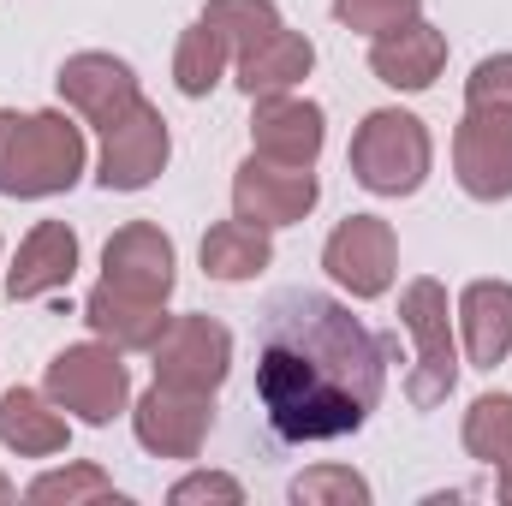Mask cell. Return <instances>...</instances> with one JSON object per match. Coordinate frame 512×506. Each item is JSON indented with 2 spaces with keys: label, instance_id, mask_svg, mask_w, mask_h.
<instances>
[{
  "label": "cell",
  "instance_id": "19",
  "mask_svg": "<svg viewBox=\"0 0 512 506\" xmlns=\"http://www.w3.org/2000/svg\"><path fill=\"white\" fill-rule=\"evenodd\" d=\"M310 66H316V42L304 36V30H274V36H262L251 42L245 54H233V78H239V90L245 96H286V90H298L304 78H310Z\"/></svg>",
  "mask_w": 512,
  "mask_h": 506
},
{
  "label": "cell",
  "instance_id": "14",
  "mask_svg": "<svg viewBox=\"0 0 512 506\" xmlns=\"http://www.w3.org/2000/svg\"><path fill=\"white\" fill-rule=\"evenodd\" d=\"M173 268H179L173 262V239L155 221H126L108 239V251H102V280L120 286V292H137V298H155V304H167V292L179 280Z\"/></svg>",
  "mask_w": 512,
  "mask_h": 506
},
{
  "label": "cell",
  "instance_id": "5",
  "mask_svg": "<svg viewBox=\"0 0 512 506\" xmlns=\"http://www.w3.org/2000/svg\"><path fill=\"white\" fill-rule=\"evenodd\" d=\"M48 399L66 417H78L90 429H108L131 399L126 352H114L108 340H84V346L54 352V364H48Z\"/></svg>",
  "mask_w": 512,
  "mask_h": 506
},
{
  "label": "cell",
  "instance_id": "17",
  "mask_svg": "<svg viewBox=\"0 0 512 506\" xmlns=\"http://www.w3.org/2000/svg\"><path fill=\"white\" fill-rule=\"evenodd\" d=\"M84 322H90V334L108 340L114 352H155V340L167 334L173 316H167V304H155V298H137V292H120V286L96 280L90 298H84Z\"/></svg>",
  "mask_w": 512,
  "mask_h": 506
},
{
  "label": "cell",
  "instance_id": "27",
  "mask_svg": "<svg viewBox=\"0 0 512 506\" xmlns=\"http://www.w3.org/2000/svg\"><path fill=\"white\" fill-rule=\"evenodd\" d=\"M334 18L358 36H387L411 18H423V0H334Z\"/></svg>",
  "mask_w": 512,
  "mask_h": 506
},
{
  "label": "cell",
  "instance_id": "11",
  "mask_svg": "<svg viewBox=\"0 0 512 506\" xmlns=\"http://www.w3.org/2000/svg\"><path fill=\"white\" fill-rule=\"evenodd\" d=\"M173 155V137H167V120L155 102H137L131 114H120L114 126L102 131V161H96V179L102 191H143L161 179Z\"/></svg>",
  "mask_w": 512,
  "mask_h": 506
},
{
  "label": "cell",
  "instance_id": "22",
  "mask_svg": "<svg viewBox=\"0 0 512 506\" xmlns=\"http://www.w3.org/2000/svg\"><path fill=\"white\" fill-rule=\"evenodd\" d=\"M465 453L495 471V495L512 506V393H483L465 411Z\"/></svg>",
  "mask_w": 512,
  "mask_h": 506
},
{
  "label": "cell",
  "instance_id": "26",
  "mask_svg": "<svg viewBox=\"0 0 512 506\" xmlns=\"http://www.w3.org/2000/svg\"><path fill=\"white\" fill-rule=\"evenodd\" d=\"M292 501L298 506H364L370 501V483L352 471V465H316V471H304L298 483H292Z\"/></svg>",
  "mask_w": 512,
  "mask_h": 506
},
{
  "label": "cell",
  "instance_id": "29",
  "mask_svg": "<svg viewBox=\"0 0 512 506\" xmlns=\"http://www.w3.org/2000/svg\"><path fill=\"white\" fill-rule=\"evenodd\" d=\"M167 501H227L239 506L245 501V489H239V477H221V471H191V477H179L173 489H167Z\"/></svg>",
  "mask_w": 512,
  "mask_h": 506
},
{
  "label": "cell",
  "instance_id": "18",
  "mask_svg": "<svg viewBox=\"0 0 512 506\" xmlns=\"http://www.w3.org/2000/svg\"><path fill=\"white\" fill-rule=\"evenodd\" d=\"M459 340L471 370H501L512 352V280H471L459 292Z\"/></svg>",
  "mask_w": 512,
  "mask_h": 506
},
{
  "label": "cell",
  "instance_id": "2",
  "mask_svg": "<svg viewBox=\"0 0 512 506\" xmlns=\"http://www.w3.org/2000/svg\"><path fill=\"white\" fill-rule=\"evenodd\" d=\"M84 126L42 108V114H18L0 108V197H60L84 179Z\"/></svg>",
  "mask_w": 512,
  "mask_h": 506
},
{
  "label": "cell",
  "instance_id": "9",
  "mask_svg": "<svg viewBox=\"0 0 512 506\" xmlns=\"http://www.w3.org/2000/svg\"><path fill=\"white\" fill-rule=\"evenodd\" d=\"M149 358H155V381H167V387L221 393V381L233 370V334L215 316H173Z\"/></svg>",
  "mask_w": 512,
  "mask_h": 506
},
{
  "label": "cell",
  "instance_id": "20",
  "mask_svg": "<svg viewBox=\"0 0 512 506\" xmlns=\"http://www.w3.org/2000/svg\"><path fill=\"white\" fill-rule=\"evenodd\" d=\"M66 441H72V423L48 399V387L42 393L36 387H6L0 393V447L6 453H18V459H54V453H66Z\"/></svg>",
  "mask_w": 512,
  "mask_h": 506
},
{
  "label": "cell",
  "instance_id": "25",
  "mask_svg": "<svg viewBox=\"0 0 512 506\" xmlns=\"http://www.w3.org/2000/svg\"><path fill=\"white\" fill-rule=\"evenodd\" d=\"M24 501H126L120 489H114V477L108 471H96V465H66V471H48V477H36L30 489H24Z\"/></svg>",
  "mask_w": 512,
  "mask_h": 506
},
{
  "label": "cell",
  "instance_id": "15",
  "mask_svg": "<svg viewBox=\"0 0 512 506\" xmlns=\"http://www.w3.org/2000/svg\"><path fill=\"white\" fill-rule=\"evenodd\" d=\"M78 274V233L66 221H36L24 233V245L6 268V298L12 304H30V298H48V292H66Z\"/></svg>",
  "mask_w": 512,
  "mask_h": 506
},
{
  "label": "cell",
  "instance_id": "28",
  "mask_svg": "<svg viewBox=\"0 0 512 506\" xmlns=\"http://www.w3.org/2000/svg\"><path fill=\"white\" fill-rule=\"evenodd\" d=\"M477 102H507L512 108V54H489V60L471 66V78H465V108H477Z\"/></svg>",
  "mask_w": 512,
  "mask_h": 506
},
{
  "label": "cell",
  "instance_id": "4",
  "mask_svg": "<svg viewBox=\"0 0 512 506\" xmlns=\"http://www.w3.org/2000/svg\"><path fill=\"white\" fill-rule=\"evenodd\" d=\"M399 328L411 334L417 358H411V376H405V399L417 411H435L453 381H459V340H453V310H447V286L417 274L405 292H399Z\"/></svg>",
  "mask_w": 512,
  "mask_h": 506
},
{
  "label": "cell",
  "instance_id": "21",
  "mask_svg": "<svg viewBox=\"0 0 512 506\" xmlns=\"http://www.w3.org/2000/svg\"><path fill=\"white\" fill-rule=\"evenodd\" d=\"M203 274L209 280H227V286H239V280H256L268 262H274V239H268V227H251V221H215L209 233H203Z\"/></svg>",
  "mask_w": 512,
  "mask_h": 506
},
{
  "label": "cell",
  "instance_id": "16",
  "mask_svg": "<svg viewBox=\"0 0 512 506\" xmlns=\"http://www.w3.org/2000/svg\"><path fill=\"white\" fill-rule=\"evenodd\" d=\"M441 66H447V30H435L429 18H411V24L387 30V36H370V72L387 90L417 96V90H429L441 78Z\"/></svg>",
  "mask_w": 512,
  "mask_h": 506
},
{
  "label": "cell",
  "instance_id": "12",
  "mask_svg": "<svg viewBox=\"0 0 512 506\" xmlns=\"http://www.w3.org/2000/svg\"><path fill=\"white\" fill-rule=\"evenodd\" d=\"M60 102L84 120V126L108 131L120 114H131L137 102H143V90H137V72H131L120 54H102V48H84V54H72L66 66H60Z\"/></svg>",
  "mask_w": 512,
  "mask_h": 506
},
{
  "label": "cell",
  "instance_id": "30",
  "mask_svg": "<svg viewBox=\"0 0 512 506\" xmlns=\"http://www.w3.org/2000/svg\"><path fill=\"white\" fill-rule=\"evenodd\" d=\"M12 495H18V489H12V477L0 471V501H12Z\"/></svg>",
  "mask_w": 512,
  "mask_h": 506
},
{
  "label": "cell",
  "instance_id": "1",
  "mask_svg": "<svg viewBox=\"0 0 512 506\" xmlns=\"http://www.w3.org/2000/svg\"><path fill=\"white\" fill-rule=\"evenodd\" d=\"M399 340L370 334L328 292H280L256 340V399L280 441H340L370 423L382 405L387 364Z\"/></svg>",
  "mask_w": 512,
  "mask_h": 506
},
{
  "label": "cell",
  "instance_id": "7",
  "mask_svg": "<svg viewBox=\"0 0 512 506\" xmlns=\"http://www.w3.org/2000/svg\"><path fill=\"white\" fill-rule=\"evenodd\" d=\"M322 268H328V280L340 286V292H352V298H382L393 292V274H399V239H393V227H387L382 215H346L334 233H328V245H322Z\"/></svg>",
  "mask_w": 512,
  "mask_h": 506
},
{
  "label": "cell",
  "instance_id": "6",
  "mask_svg": "<svg viewBox=\"0 0 512 506\" xmlns=\"http://www.w3.org/2000/svg\"><path fill=\"white\" fill-rule=\"evenodd\" d=\"M453 179L477 203H507L512 197V108L507 102H477L453 131Z\"/></svg>",
  "mask_w": 512,
  "mask_h": 506
},
{
  "label": "cell",
  "instance_id": "8",
  "mask_svg": "<svg viewBox=\"0 0 512 506\" xmlns=\"http://www.w3.org/2000/svg\"><path fill=\"white\" fill-rule=\"evenodd\" d=\"M209 429H215V393H185V387L155 381L131 405V435L155 459H197Z\"/></svg>",
  "mask_w": 512,
  "mask_h": 506
},
{
  "label": "cell",
  "instance_id": "3",
  "mask_svg": "<svg viewBox=\"0 0 512 506\" xmlns=\"http://www.w3.org/2000/svg\"><path fill=\"white\" fill-rule=\"evenodd\" d=\"M346 161H352V179L370 197H411L429 179L435 143H429V126L417 114L376 108V114H364V126L352 131V155Z\"/></svg>",
  "mask_w": 512,
  "mask_h": 506
},
{
  "label": "cell",
  "instance_id": "10",
  "mask_svg": "<svg viewBox=\"0 0 512 506\" xmlns=\"http://www.w3.org/2000/svg\"><path fill=\"white\" fill-rule=\"evenodd\" d=\"M322 197V179L316 167H280V161H262V155H245L239 173H233V215L251 221V227H292L316 209Z\"/></svg>",
  "mask_w": 512,
  "mask_h": 506
},
{
  "label": "cell",
  "instance_id": "24",
  "mask_svg": "<svg viewBox=\"0 0 512 506\" xmlns=\"http://www.w3.org/2000/svg\"><path fill=\"white\" fill-rule=\"evenodd\" d=\"M203 24L221 30L233 54H245L251 42H262V36L280 30V6H274V0H209V6H203Z\"/></svg>",
  "mask_w": 512,
  "mask_h": 506
},
{
  "label": "cell",
  "instance_id": "23",
  "mask_svg": "<svg viewBox=\"0 0 512 506\" xmlns=\"http://www.w3.org/2000/svg\"><path fill=\"white\" fill-rule=\"evenodd\" d=\"M227 66H233L227 36H221V30H209V24L197 18V24L179 36V54H173V84H179V96L203 102V96L227 78Z\"/></svg>",
  "mask_w": 512,
  "mask_h": 506
},
{
  "label": "cell",
  "instance_id": "13",
  "mask_svg": "<svg viewBox=\"0 0 512 506\" xmlns=\"http://www.w3.org/2000/svg\"><path fill=\"white\" fill-rule=\"evenodd\" d=\"M328 143V114L304 96H256L251 102V155L280 167H316Z\"/></svg>",
  "mask_w": 512,
  "mask_h": 506
}]
</instances>
